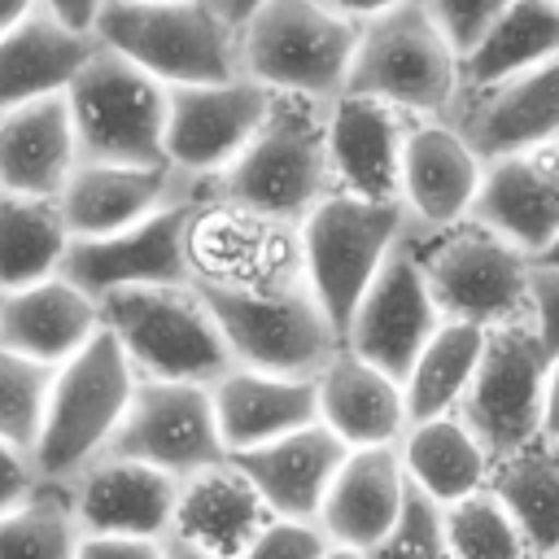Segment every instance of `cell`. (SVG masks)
I'll use <instances>...</instances> for the list:
<instances>
[{
	"label": "cell",
	"instance_id": "6da1fadb",
	"mask_svg": "<svg viewBox=\"0 0 559 559\" xmlns=\"http://www.w3.org/2000/svg\"><path fill=\"white\" fill-rule=\"evenodd\" d=\"M231 362L275 376H319L341 349L336 328L297 271L288 275H197Z\"/></svg>",
	"mask_w": 559,
	"mask_h": 559
},
{
	"label": "cell",
	"instance_id": "7a4b0ae2",
	"mask_svg": "<svg viewBox=\"0 0 559 559\" xmlns=\"http://www.w3.org/2000/svg\"><path fill=\"white\" fill-rule=\"evenodd\" d=\"M323 114V100L275 96L262 131L214 179V201L271 231H297V223L332 192Z\"/></svg>",
	"mask_w": 559,
	"mask_h": 559
},
{
	"label": "cell",
	"instance_id": "3957f363",
	"mask_svg": "<svg viewBox=\"0 0 559 559\" xmlns=\"http://www.w3.org/2000/svg\"><path fill=\"white\" fill-rule=\"evenodd\" d=\"M96 44L166 87L240 74V26L223 0H109L96 22Z\"/></svg>",
	"mask_w": 559,
	"mask_h": 559
},
{
	"label": "cell",
	"instance_id": "277c9868",
	"mask_svg": "<svg viewBox=\"0 0 559 559\" xmlns=\"http://www.w3.org/2000/svg\"><path fill=\"white\" fill-rule=\"evenodd\" d=\"M411 227L415 218L402 201H371L354 192H328L297 223V275L306 280L341 341L367 284L411 236Z\"/></svg>",
	"mask_w": 559,
	"mask_h": 559
},
{
	"label": "cell",
	"instance_id": "5b68a950",
	"mask_svg": "<svg viewBox=\"0 0 559 559\" xmlns=\"http://www.w3.org/2000/svg\"><path fill=\"white\" fill-rule=\"evenodd\" d=\"M358 31L323 0H262L240 22V74L275 96L328 105L345 92Z\"/></svg>",
	"mask_w": 559,
	"mask_h": 559
},
{
	"label": "cell",
	"instance_id": "8992f818",
	"mask_svg": "<svg viewBox=\"0 0 559 559\" xmlns=\"http://www.w3.org/2000/svg\"><path fill=\"white\" fill-rule=\"evenodd\" d=\"M459 52L432 22L424 0H406L358 31L345 92L376 96L411 122L445 118L459 100Z\"/></svg>",
	"mask_w": 559,
	"mask_h": 559
},
{
	"label": "cell",
	"instance_id": "52a82bcc",
	"mask_svg": "<svg viewBox=\"0 0 559 559\" xmlns=\"http://www.w3.org/2000/svg\"><path fill=\"white\" fill-rule=\"evenodd\" d=\"M411 249L441 319L476 323L485 332L528 319L533 258H524L476 218L450 227H411Z\"/></svg>",
	"mask_w": 559,
	"mask_h": 559
},
{
	"label": "cell",
	"instance_id": "ba28073f",
	"mask_svg": "<svg viewBox=\"0 0 559 559\" xmlns=\"http://www.w3.org/2000/svg\"><path fill=\"white\" fill-rule=\"evenodd\" d=\"M135 367L127 362L122 345L100 328L70 362L57 367L52 393H48V415L35 441V472L39 480L70 485L92 459L105 454L114 441L127 402L135 393Z\"/></svg>",
	"mask_w": 559,
	"mask_h": 559
},
{
	"label": "cell",
	"instance_id": "9c48e42d",
	"mask_svg": "<svg viewBox=\"0 0 559 559\" xmlns=\"http://www.w3.org/2000/svg\"><path fill=\"white\" fill-rule=\"evenodd\" d=\"M100 323L122 345L140 380L214 384L231 362V349L192 284L122 288L100 297Z\"/></svg>",
	"mask_w": 559,
	"mask_h": 559
},
{
	"label": "cell",
	"instance_id": "30bf717a",
	"mask_svg": "<svg viewBox=\"0 0 559 559\" xmlns=\"http://www.w3.org/2000/svg\"><path fill=\"white\" fill-rule=\"evenodd\" d=\"M79 162L170 166L166 162V83L96 44L66 92Z\"/></svg>",
	"mask_w": 559,
	"mask_h": 559
},
{
	"label": "cell",
	"instance_id": "8fae6325",
	"mask_svg": "<svg viewBox=\"0 0 559 559\" xmlns=\"http://www.w3.org/2000/svg\"><path fill=\"white\" fill-rule=\"evenodd\" d=\"M550 358L533 319L489 328L480 367L459 402V419L480 437L489 459H507L542 437Z\"/></svg>",
	"mask_w": 559,
	"mask_h": 559
},
{
	"label": "cell",
	"instance_id": "7c38bea8",
	"mask_svg": "<svg viewBox=\"0 0 559 559\" xmlns=\"http://www.w3.org/2000/svg\"><path fill=\"white\" fill-rule=\"evenodd\" d=\"M214 201V183L170 201L153 218L100 236V240H70L61 275L74 280L96 301L122 288H162V284H192V231L201 210Z\"/></svg>",
	"mask_w": 559,
	"mask_h": 559
},
{
	"label": "cell",
	"instance_id": "4fadbf2b",
	"mask_svg": "<svg viewBox=\"0 0 559 559\" xmlns=\"http://www.w3.org/2000/svg\"><path fill=\"white\" fill-rule=\"evenodd\" d=\"M105 454L148 463L175 480L227 463V445L218 437L210 384L188 380H135L127 415L105 445Z\"/></svg>",
	"mask_w": 559,
	"mask_h": 559
},
{
	"label": "cell",
	"instance_id": "5bb4252c",
	"mask_svg": "<svg viewBox=\"0 0 559 559\" xmlns=\"http://www.w3.org/2000/svg\"><path fill=\"white\" fill-rule=\"evenodd\" d=\"M275 92L236 74L223 83L166 87V162L188 179H218L262 131Z\"/></svg>",
	"mask_w": 559,
	"mask_h": 559
},
{
	"label": "cell",
	"instance_id": "9a60e30c",
	"mask_svg": "<svg viewBox=\"0 0 559 559\" xmlns=\"http://www.w3.org/2000/svg\"><path fill=\"white\" fill-rule=\"evenodd\" d=\"M441 310L428 293V280L419 271V258L411 249V236L384 258V266L376 271V280L367 284L345 341L358 358L376 362L380 371H389L393 380H406V371L415 367L419 349L432 341V332L441 328Z\"/></svg>",
	"mask_w": 559,
	"mask_h": 559
},
{
	"label": "cell",
	"instance_id": "2e32d148",
	"mask_svg": "<svg viewBox=\"0 0 559 559\" xmlns=\"http://www.w3.org/2000/svg\"><path fill=\"white\" fill-rule=\"evenodd\" d=\"M210 179H188L175 166H118V162H79L66 188L57 192L70 240H100L127 231L170 201L205 188Z\"/></svg>",
	"mask_w": 559,
	"mask_h": 559
},
{
	"label": "cell",
	"instance_id": "e0dca14e",
	"mask_svg": "<svg viewBox=\"0 0 559 559\" xmlns=\"http://www.w3.org/2000/svg\"><path fill=\"white\" fill-rule=\"evenodd\" d=\"M445 118L485 162L546 153L559 144V57L489 92L459 96Z\"/></svg>",
	"mask_w": 559,
	"mask_h": 559
},
{
	"label": "cell",
	"instance_id": "ac0fdd59",
	"mask_svg": "<svg viewBox=\"0 0 559 559\" xmlns=\"http://www.w3.org/2000/svg\"><path fill=\"white\" fill-rule=\"evenodd\" d=\"M411 118L376 96L341 92L328 100L323 135H328V170L332 192H354L371 201H402V148Z\"/></svg>",
	"mask_w": 559,
	"mask_h": 559
},
{
	"label": "cell",
	"instance_id": "d6986e66",
	"mask_svg": "<svg viewBox=\"0 0 559 559\" xmlns=\"http://www.w3.org/2000/svg\"><path fill=\"white\" fill-rule=\"evenodd\" d=\"M70 507L92 537H148L162 542L175 524L179 480L118 454L92 459L70 485Z\"/></svg>",
	"mask_w": 559,
	"mask_h": 559
},
{
	"label": "cell",
	"instance_id": "ffe728a7",
	"mask_svg": "<svg viewBox=\"0 0 559 559\" xmlns=\"http://www.w3.org/2000/svg\"><path fill=\"white\" fill-rule=\"evenodd\" d=\"M485 157L463 140L450 118L411 122L402 148V205L415 227H450L472 218Z\"/></svg>",
	"mask_w": 559,
	"mask_h": 559
},
{
	"label": "cell",
	"instance_id": "44dd1931",
	"mask_svg": "<svg viewBox=\"0 0 559 559\" xmlns=\"http://www.w3.org/2000/svg\"><path fill=\"white\" fill-rule=\"evenodd\" d=\"M406 502H411V480L397 445L349 450L319 507V528L328 533L332 546H354L371 555L402 524Z\"/></svg>",
	"mask_w": 559,
	"mask_h": 559
},
{
	"label": "cell",
	"instance_id": "7402d4cb",
	"mask_svg": "<svg viewBox=\"0 0 559 559\" xmlns=\"http://www.w3.org/2000/svg\"><path fill=\"white\" fill-rule=\"evenodd\" d=\"M314 393H319V424L345 450L397 445L411 428L402 380L358 358L349 345H341L323 362V371L314 376Z\"/></svg>",
	"mask_w": 559,
	"mask_h": 559
},
{
	"label": "cell",
	"instance_id": "603a6c76",
	"mask_svg": "<svg viewBox=\"0 0 559 559\" xmlns=\"http://www.w3.org/2000/svg\"><path fill=\"white\" fill-rule=\"evenodd\" d=\"M345 454L349 450L314 419L297 432H284V437L266 441V445L231 454V463L245 472V480L258 489V498L266 502L271 515L319 524V507H323L328 485L341 472Z\"/></svg>",
	"mask_w": 559,
	"mask_h": 559
},
{
	"label": "cell",
	"instance_id": "cb8c5ba5",
	"mask_svg": "<svg viewBox=\"0 0 559 559\" xmlns=\"http://www.w3.org/2000/svg\"><path fill=\"white\" fill-rule=\"evenodd\" d=\"M210 402H214V419H218L227 459L319 419L314 376H275V371H253V367H227L210 384Z\"/></svg>",
	"mask_w": 559,
	"mask_h": 559
},
{
	"label": "cell",
	"instance_id": "d4e9b609",
	"mask_svg": "<svg viewBox=\"0 0 559 559\" xmlns=\"http://www.w3.org/2000/svg\"><path fill=\"white\" fill-rule=\"evenodd\" d=\"M100 328V301L61 271L39 284L0 293V345L35 362H70Z\"/></svg>",
	"mask_w": 559,
	"mask_h": 559
},
{
	"label": "cell",
	"instance_id": "484cf974",
	"mask_svg": "<svg viewBox=\"0 0 559 559\" xmlns=\"http://www.w3.org/2000/svg\"><path fill=\"white\" fill-rule=\"evenodd\" d=\"M472 218L537 262L559 236V175L546 153L485 162Z\"/></svg>",
	"mask_w": 559,
	"mask_h": 559
},
{
	"label": "cell",
	"instance_id": "4316f807",
	"mask_svg": "<svg viewBox=\"0 0 559 559\" xmlns=\"http://www.w3.org/2000/svg\"><path fill=\"white\" fill-rule=\"evenodd\" d=\"M79 166V135L66 96H44L0 114V188L57 197Z\"/></svg>",
	"mask_w": 559,
	"mask_h": 559
},
{
	"label": "cell",
	"instance_id": "83f0119b",
	"mask_svg": "<svg viewBox=\"0 0 559 559\" xmlns=\"http://www.w3.org/2000/svg\"><path fill=\"white\" fill-rule=\"evenodd\" d=\"M92 52V35L61 26L44 9L26 13L0 35V114L44 96H66Z\"/></svg>",
	"mask_w": 559,
	"mask_h": 559
},
{
	"label": "cell",
	"instance_id": "f1b7e54d",
	"mask_svg": "<svg viewBox=\"0 0 559 559\" xmlns=\"http://www.w3.org/2000/svg\"><path fill=\"white\" fill-rule=\"evenodd\" d=\"M266 515L271 511L258 498V489L227 459V463L201 467V472L179 480V502H175L170 533L192 542V546H205L223 559H236L249 546V537L266 524Z\"/></svg>",
	"mask_w": 559,
	"mask_h": 559
},
{
	"label": "cell",
	"instance_id": "f546056e",
	"mask_svg": "<svg viewBox=\"0 0 559 559\" xmlns=\"http://www.w3.org/2000/svg\"><path fill=\"white\" fill-rule=\"evenodd\" d=\"M397 454H402L411 489H419L432 507H454V502L489 489L493 459L480 445V437L459 419V411L441 415V419L411 424L406 437L397 441Z\"/></svg>",
	"mask_w": 559,
	"mask_h": 559
},
{
	"label": "cell",
	"instance_id": "4dcf8cb0",
	"mask_svg": "<svg viewBox=\"0 0 559 559\" xmlns=\"http://www.w3.org/2000/svg\"><path fill=\"white\" fill-rule=\"evenodd\" d=\"M559 57V4L555 0H511L489 31L459 57V96L489 92L515 74H528Z\"/></svg>",
	"mask_w": 559,
	"mask_h": 559
},
{
	"label": "cell",
	"instance_id": "1f68e13d",
	"mask_svg": "<svg viewBox=\"0 0 559 559\" xmlns=\"http://www.w3.org/2000/svg\"><path fill=\"white\" fill-rule=\"evenodd\" d=\"M489 493L520 524L533 555H559V441L537 437L533 445L493 459Z\"/></svg>",
	"mask_w": 559,
	"mask_h": 559
},
{
	"label": "cell",
	"instance_id": "d6a6232c",
	"mask_svg": "<svg viewBox=\"0 0 559 559\" xmlns=\"http://www.w3.org/2000/svg\"><path fill=\"white\" fill-rule=\"evenodd\" d=\"M66 253L70 231L57 197H22L0 188V293L57 275Z\"/></svg>",
	"mask_w": 559,
	"mask_h": 559
},
{
	"label": "cell",
	"instance_id": "836d02e7",
	"mask_svg": "<svg viewBox=\"0 0 559 559\" xmlns=\"http://www.w3.org/2000/svg\"><path fill=\"white\" fill-rule=\"evenodd\" d=\"M485 328L476 323H454L445 319L432 341L419 349L415 367L406 371L402 380V397H406V419L411 424H424V419H441V415H454L476 367H480V354H485Z\"/></svg>",
	"mask_w": 559,
	"mask_h": 559
},
{
	"label": "cell",
	"instance_id": "e575fe53",
	"mask_svg": "<svg viewBox=\"0 0 559 559\" xmlns=\"http://www.w3.org/2000/svg\"><path fill=\"white\" fill-rule=\"evenodd\" d=\"M83 528L70 507V489L44 480L22 507L0 515V559H74Z\"/></svg>",
	"mask_w": 559,
	"mask_h": 559
},
{
	"label": "cell",
	"instance_id": "d590c367",
	"mask_svg": "<svg viewBox=\"0 0 559 559\" xmlns=\"http://www.w3.org/2000/svg\"><path fill=\"white\" fill-rule=\"evenodd\" d=\"M441 537L454 559H533L520 524L489 489L441 507Z\"/></svg>",
	"mask_w": 559,
	"mask_h": 559
},
{
	"label": "cell",
	"instance_id": "8d00e7d4",
	"mask_svg": "<svg viewBox=\"0 0 559 559\" xmlns=\"http://www.w3.org/2000/svg\"><path fill=\"white\" fill-rule=\"evenodd\" d=\"M52 376H57V367L0 345V441L22 450L26 459L35 454V441H39V428L48 415Z\"/></svg>",
	"mask_w": 559,
	"mask_h": 559
},
{
	"label": "cell",
	"instance_id": "74e56055",
	"mask_svg": "<svg viewBox=\"0 0 559 559\" xmlns=\"http://www.w3.org/2000/svg\"><path fill=\"white\" fill-rule=\"evenodd\" d=\"M371 559H454L441 537V507H432L419 489H411L402 524L389 533L384 546L371 550Z\"/></svg>",
	"mask_w": 559,
	"mask_h": 559
},
{
	"label": "cell",
	"instance_id": "f35d334b",
	"mask_svg": "<svg viewBox=\"0 0 559 559\" xmlns=\"http://www.w3.org/2000/svg\"><path fill=\"white\" fill-rule=\"evenodd\" d=\"M328 533L314 520H280L266 515V524L249 537V546L236 559H323L328 555Z\"/></svg>",
	"mask_w": 559,
	"mask_h": 559
},
{
	"label": "cell",
	"instance_id": "ab89813d",
	"mask_svg": "<svg viewBox=\"0 0 559 559\" xmlns=\"http://www.w3.org/2000/svg\"><path fill=\"white\" fill-rule=\"evenodd\" d=\"M428 4V13H432V22L441 26V35L454 44V52L463 57L485 31H489V22L511 4V0H424Z\"/></svg>",
	"mask_w": 559,
	"mask_h": 559
},
{
	"label": "cell",
	"instance_id": "60d3db41",
	"mask_svg": "<svg viewBox=\"0 0 559 559\" xmlns=\"http://www.w3.org/2000/svg\"><path fill=\"white\" fill-rule=\"evenodd\" d=\"M528 319L550 354H559V266L533 262V288H528Z\"/></svg>",
	"mask_w": 559,
	"mask_h": 559
},
{
	"label": "cell",
	"instance_id": "b9f144b4",
	"mask_svg": "<svg viewBox=\"0 0 559 559\" xmlns=\"http://www.w3.org/2000/svg\"><path fill=\"white\" fill-rule=\"evenodd\" d=\"M39 485H44V480H39L35 463H31L22 450H13V445L0 441V515L13 511V507H22Z\"/></svg>",
	"mask_w": 559,
	"mask_h": 559
},
{
	"label": "cell",
	"instance_id": "7bdbcfd3",
	"mask_svg": "<svg viewBox=\"0 0 559 559\" xmlns=\"http://www.w3.org/2000/svg\"><path fill=\"white\" fill-rule=\"evenodd\" d=\"M74 559H162V542H148V537H92V533H83Z\"/></svg>",
	"mask_w": 559,
	"mask_h": 559
},
{
	"label": "cell",
	"instance_id": "ee69618b",
	"mask_svg": "<svg viewBox=\"0 0 559 559\" xmlns=\"http://www.w3.org/2000/svg\"><path fill=\"white\" fill-rule=\"evenodd\" d=\"M105 4L109 0H39V9L48 17H57L61 26H70L79 35H92V39H96V22H100Z\"/></svg>",
	"mask_w": 559,
	"mask_h": 559
},
{
	"label": "cell",
	"instance_id": "f6af8a7d",
	"mask_svg": "<svg viewBox=\"0 0 559 559\" xmlns=\"http://www.w3.org/2000/svg\"><path fill=\"white\" fill-rule=\"evenodd\" d=\"M323 4H332L341 17H349V22H371V17H380V13H389V9H397V4H406V0H323Z\"/></svg>",
	"mask_w": 559,
	"mask_h": 559
},
{
	"label": "cell",
	"instance_id": "bcb514c9",
	"mask_svg": "<svg viewBox=\"0 0 559 559\" xmlns=\"http://www.w3.org/2000/svg\"><path fill=\"white\" fill-rule=\"evenodd\" d=\"M542 437L559 441V354L550 358V376H546V411H542Z\"/></svg>",
	"mask_w": 559,
	"mask_h": 559
},
{
	"label": "cell",
	"instance_id": "7dc6e473",
	"mask_svg": "<svg viewBox=\"0 0 559 559\" xmlns=\"http://www.w3.org/2000/svg\"><path fill=\"white\" fill-rule=\"evenodd\" d=\"M162 559H223V555H214V550H205V546H192V542L166 533V537H162Z\"/></svg>",
	"mask_w": 559,
	"mask_h": 559
},
{
	"label": "cell",
	"instance_id": "c3c4849f",
	"mask_svg": "<svg viewBox=\"0 0 559 559\" xmlns=\"http://www.w3.org/2000/svg\"><path fill=\"white\" fill-rule=\"evenodd\" d=\"M39 9V0H0V35L9 31V26H17L26 13H35Z\"/></svg>",
	"mask_w": 559,
	"mask_h": 559
},
{
	"label": "cell",
	"instance_id": "681fc988",
	"mask_svg": "<svg viewBox=\"0 0 559 559\" xmlns=\"http://www.w3.org/2000/svg\"><path fill=\"white\" fill-rule=\"evenodd\" d=\"M258 4H262V0H223V9H227V17H231L236 26H240V22H245V17H249V13L258 9Z\"/></svg>",
	"mask_w": 559,
	"mask_h": 559
},
{
	"label": "cell",
	"instance_id": "f907efd6",
	"mask_svg": "<svg viewBox=\"0 0 559 559\" xmlns=\"http://www.w3.org/2000/svg\"><path fill=\"white\" fill-rule=\"evenodd\" d=\"M323 559H371V555L367 550H354V546H328Z\"/></svg>",
	"mask_w": 559,
	"mask_h": 559
},
{
	"label": "cell",
	"instance_id": "816d5d0a",
	"mask_svg": "<svg viewBox=\"0 0 559 559\" xmlns=\"http://www.w3.org/2000/svg\"><path fill=\"white\" fill-rule=\"evenodd\" d=\"M537 266H559V236H555V245H550V249L537 258Z\"/></svg>",
	"mask_w": 559,
	"mask_h": 559
},
{
	"label": "cell",
	"instance_id": "f5cc1de1",
	"mask_svg": "<svg viewBox=\"0 0 559 559\" xmlns=\"http://www.w3.org/2000/svg\"><path fill=\"white\" fill-rule=\"evenodd\" d=\"M546 162H550V166H555V175H559V144H550V148H546Z\"/></svg>",
	"mask_w": 559,
	"mask_h": 559
},
{
	"label": "cell",
	"instance_id": "db71d44e",
	"mask_svg": "<svg viewBox=\"0 0 559 559\" xmlns=\"http://www.w3.org/2000/svg\"><path fill=\"white\" fill-rule=\"evenodd\" d=\"M533 559H559V555H533Z\"/></svg>",
	"mask_w": 559,
	"mask_h": 559
},
{
	"label": "cell",
	"instance_id": "11a10c76",
	"mask_svg": "<svg viewBox=\"0 0 559 559\" xmlns=\"http://www.w3.org/2000/svg\"><path fill=\"white\" fill-rule=\"evenodd\" d=\"M555 4H559V0H555Z\"/></svg>",
	"mask_w": 559,
	"mask_h": 559
}]
</instances>
